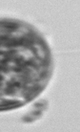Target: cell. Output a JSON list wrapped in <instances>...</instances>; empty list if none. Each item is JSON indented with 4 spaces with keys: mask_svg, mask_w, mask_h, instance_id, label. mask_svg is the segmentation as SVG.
<instances>
[{
    "mask_svg": "<svg viewBox=\"0 0 80 132\" xmlns=\"http://www.w3.org/2000/svg\"><path fill=\"white\" fill-rule=\"evenodd\" d=\"M52 70L50 48L38 32L19 21L0 20V111L39 96Z\"/></svg>",
    "mask_w": 80,
    "mask_h": 132,
    "instance_id": "obj_1",
    "label": "cell"
},
{
    "mask_svg": "<svg viewBox=\"0 0 80 132\" xmlns=\"http://www.w3.org/2000/svg\"><path fill=\"white\" fill-rule=\"evenodd\" d=\"M46 108V102L45 101H41L38 103H36L33 106V109L31 111V113H28L25 117H24V122H33L39 118V116L44 112V110Z\"/></svg>",
    "mask_w": 80,
    "mask_h": 132,
    "instance_id": "obj_2",
    "label": "cell"
}]
</instances>
